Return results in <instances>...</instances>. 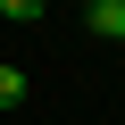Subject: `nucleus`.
I'll use <instances>...</instances> for the list:
<instances>
[{
    "label": "nucleus",
    "instance_id": "1",
    "mask_svg": "<svg viewBox=\"0 0 125 125\" xmlns=\"http://www.w3.org/2000/svg\"><path fill=\"white\" fill-rule=\"evenodd\" d=\"M83 25H92L100 42H125V0H92V9H83Z\"/></svg>",
    "mask_w": 125,
    "mask_h": 125
},
{
    "label": "nucleus",
    "instance_id": "2",
    "mask_svg": "<svg viewBox=\"0 0 125 125\" xmlns=\"http://www.w3.org/2000/svg\"><path fill=\"white\" fill-rule=\"evenodd\" d=\"M25 100V67H0V108H17Z\"/></svg>",
    "mask_w": 125,
    "mask_h": 125
}]
</instances>
